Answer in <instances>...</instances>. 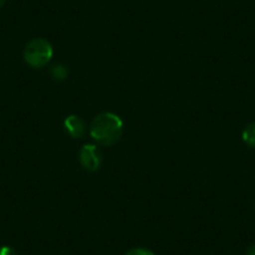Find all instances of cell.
<instances>
[{"label":"cell","instance_id":"obj_1","mask_svg":"<svg viewBox=\"0 0 255 255\" xmlns=\"http://www.w3.org/2000/svg\"><path fill=\"white\" fill-rule=\"evenodd\" d=\"M123 134V122L114 113H102L97 115L90 125V135L100 145H113Z\"/></svg>","mask_w":255,"mask_h":255},{"label":"cell","instance_id":"obj_2","mask_svg":"<svg viewBox=\"0 0 255 255\" xmlns=\"http://www.w3.org/2000/svg\"><path fill=\"white\" fill-rule=\"evenodd\" d=\"M53 58V46L45 39H33L24 50V59L34 68H43Z\"/></svg>","mask_w":255,"mask_h":255},{"label":"cell","instance_id":"obj_3","mask_svg":"<svg viewBox=\"0 0 255 255\" xmlns=\"http://www.w3.org/2000/svg\"><path fill=\"white\" fill-rule=\"evenodd\" d=\"M80 163L88 171H95L102 165V153L92 144H87L80 150Z\"/></svg>","mask_w":255,"mask_h":255},{"label":"cell","instance_id":"obj_4","mask_svg":"<svg viewBox=\"0 0 255 255\" xmlns=\"http://www.w3.org/2000/svg\"><path fill=\"white\" fill-rule=\"evenodd\" d=\"M64 127L67 129L68 134L73 138H82L85 133V124L77 115H70L64 122Z\"/></svg>","mask_w":255,"mask_h":255},{"label":"cell","instance_id":"obj_5","mask_svg":"<svg viewBox=\"0 0 255 255\" xmlns=\"http://www.w3.org/2000/svg\"><path fill=\"white\" fill-rule=\"evenodd\" d=\"M243 140L252 148H255V122L250 123L245 127L243 131Z\"/></svg>","mask_w":255,"mask_h":255},{"label":"cell","instance_id":"obj_6","mask_svg":"<svg viewBox=\"0 0 255 255\" xmlns=\"http://www.w3.org/2000/svg\"><path fill=\"white\" fill-rule=\"evenodd\" d=\"M51 77L56 80H64L68 77V69L61 64H58V65H54L51 68Z\"/></svg>","mask_w":255,"mask_h":255},{"label":"cell","instance_id":"obj_7","mask_svg":"<svg viewBox=\"0 0 255 255\" xmlns=\"http://www.w3.org/2000/svg\"><path fill=\"white\" fill-rule=\"evenodd\" d=\"M125 255H155V254L149 249H144V248H135V249L129 250Z\"/></svg>","mask_w":255,"mask_h":255},{"label":"cell","instance_id":"obj_8","mask_svg":"<svg viewBox=\"0 0 255 255\" xmlns=\"http://www.w3.org/2000/svg\"><path fill=\"white\" fill-rule=\"evenodd\" d=\"M0 255H16V252L10 247L0 248Z\"/></svg>","mask_w":255,"mask_h":255},{"label":"cell","instance_id":"obj_9","mask_svg":"<svg viewBox=\"0 0 255 255\" xmlns=\"http://www.w3.org/2000/svg\"><path fill=\"white\" fill-rule=\"evenodd\" d=\"M247 255H255V244L250 245L247 250Z\"/></svg>","mask_w":255,"mask_h":255},{"label":"cell","instance_id":"obj_10","mask_svg":"<svg viewBox=\"0 0 255 255\" xmlns=\"http://www.w3.org/2000/svg\"><path fill=\"white\" fill-rule=\"evenodd\" d=\"M4 3H5V0H0V6L3 5V4H4Z\"/></svg>","mask_w":255,"mask_h":255}]
</instances>
